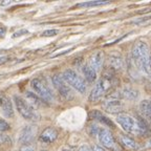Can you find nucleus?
I'll list each match as a JSON object with an SVG mask.
<instances>
[{
  "label": "nucleus",
  "instance_id": "nucleus-6",
  "mask_svg": "<svg viewBox=\"0 0 151 151\" xmlns=\"http://www.w3.org/2000/svg\"><path fill=\"white\" fill-rule=\"evenodd\" d=\"M116 122L122 126V128L125 131L129 133H134L137 134V122L134 118H132L129 114L121 113L116 116Z\"/></svg>",
  "mask_w": 151,
  "mask_h": 151
},
{
  "label": "nucleus",
  "instance_id": "nucleus-35",
  "mask_svg": "<svg viewBox=\"0 0 151 151\" xmlns=\"http://www.w3.org/2000/svg\"><path fill=\"white\" fill-rule=\"evenodd\" d=\"M148 146H151V139H150V141L148 142Z\"/></svg>",
  "mask_w": 151,
  "mask_h": 151
},
{
  "label": "nucleus",
  "instance_id": "nucleus-5",
  "mask_svg": "<svg viewBox=\"0 0 151 151\" xmlns=\"http://www.w3.org/2000/svg\"><path fill=\"white\" fill-rule=\"evenodd\" d=\"M31 86L36 92L38 97L42 99L45 102H52L54 100V94L52 93L50 89L46 86L45 83H43L40 79H34L31 82Z\"/></svg>",
  "mask_w": 151,
  "mask_h": 151
},
{
  "label": "nucleus",
  "instance_id": "nucleus-1",
  "mask_svg": "<svg viewBox=\"0 0 151 151\" xmlns=\"http://www.w3.org/2000/svg\"><path fill=\"white\" fill-rule=\"evenodd\" d=\"M132 57L137 68L147 73L151 59L150 50L147 43L144 41H137L132 48Z\"/></svg>",
  "mask_w": 151,
  "mask_h": 151
},
{
  "label": "nucleus",
  "instance_id": "nucleus-36",
  "mask_svg": "<svg viewBox=\"0 0 151 151\" xmlns=\"http://www.w3.org/2000/svg\"><path fill=\"white\" fill-rule=\"evenodd\" d=\"M62 151H68V150H65V149H63V150H62Z\"/></svg>",
  "mask_w": 151,
  "mask_h": 151
},
{
  "label": "nucleus",
  "instance_id": "nucleus-32",
  "mask_svg": "<svg viewBox=\"0 0 151 151\" xmlns=\"http://www.w3.org/2000/svg\"><path fill=\"white\" fill-rule=\"evenodd\" d=\"M79 151H93V150H91L88 146H82L79 149Z\"/></svg>",
  "mask_w": 151,
  "mask_h": 151
},
{
  "label": "nucleus",
  "instance_id": "nucleus-24",
  "mask_svg": "<svg viewBox=\"0 0 151 151\" xmlns=\"http://www.w3.org/2000/svg\"><path fill=\"white\" fill-rule=\"evenodd\" d=\"M150 21H151V17H144V18H139V20H137V21H133V24L143 25V24H146Z\"/></svg>",
  "mask_w": 151,
  "mask_h": 151
},
{
  "label": "nucleus",
  "instance_id": "nucleus-28",
  "mask_svg": "<svg viewBox=\"0 0 151 151\" xmlns=\"http://www.w3.org/2000/svg\"><path fill=\"white\" fill-rule=\"evenodd\" d=\"M19 151H35V149H34V147L29 146V145H23Z\"/></svg>",
  "mask_w": 151,
  "mask_h": 151
},
{
  "label": "nucleus",
  "instance_id": "nucleus-29",
  "mask_svg": "<svg viewBox=\"0 0 151 151\" xmlns=\"http://www.w3.org/2000/svg\"><path fill=\"white\" fill-rule=\"evenodd\" d=\"M92 150H93V151H106L105 149L103 148V147L99 146V145H94V146L92 147Z\"/></svg>",
  "mask_w": 151,
  "mask_h": 151
},
{
  "label": "nucleus",
  "instance_id": "nucleus-17",
  "mask_svg": "<svg viewBox=\"0 0 151 151\" xmlns=\"http://www.w3.org/2000/svg\"><path fill=\"white\" fill-rule=\"evenodd\" d=\"M137 134H141V135H143V137H146L148 133H150L151 131L149 130V126L144 119L137 116Z\"/></svg>",
  "mask_w": 151,
  "mask_h": 151
},
{
  "label": "nucleus",
  "instance_id": "nucleus-21",
  "mask_svg": "<svg viewBox=\"0 0 151 151\" xmlns=\"http://www.w3.org/2000/svg\"><path fill=\"white\" fill-rule=\"evenodd\" d=\"M108 1H104V0H93V1H86V2L79 3L78 6L80 7H90V6H99V5L107 4Z\"/></svg>",
  "mask_w": 151,
  "mask_h": 151
},
{
  "label": "nucleus",
  "instance_id": "nucleus-25",
  "mask_svg": "<svg viewBox=\"0 0 151 151\" xmlns=\"http://www.w3.org/2000/svg\"><path fill=\"white\" fill-rule=\"evenodd\" d=\"M58 33H59L58 29H47V31L43 32L42 36L43 37H54V36H56Z\"/></svg>",
  "mask_w": 151,
  "mask_h": 151
},
{
  "label": "nucleus",
  "instance_id": "nucleus-10",
  "mask_svg": "<svg viewBox=\"0 0 151 151\" xmlns=\"http://www.w3.org/2000/svg\"><path fill=\"white\" fill-rule=\"evenodd\" d=\"M36 134V128L33 126H26L21 130L20 134H19V142L21 144L27 145L29 144L34 139V137Z\"/></svg>",
  "mask_w": 151,
  "mask_h": 151
},
{
  "label": "nucleus",
  "instance_id": "nucleus-31",
  "mask_svg": "<svg viewBox=\"0 0 151 151\" xmlns=\"http://www.w3.org/2000/svg\"><path fill=\"white\" fill-rule=\"evenodd\" d=\"M5 33H6V29H5L4 27H0V38L4 37Z\"/></svg>",
  "mask_w": 151,
  "mask_h": 151
},
{
  "label": "nucleus",
  "instance_id": "nucleus-30",
  "mask_svg": "<svg viewBox=\"0 0 151 151\" xmlns=\"http://www.w3.org/2000/svg\"><path fill=\"white\" fill-rule=\"evenodd\" d=\"M7 59H9V57H6V56L0 57V65H2L3 63H5V62L7 61Z\"/></svg>",
  "mask_w": 151,
  "mask_h": 151
},
{
  "label": "nucleus",
  "instance_id": "nucleus-18",
  "mask_svg": "<svg viewBox=\"0 0 151 151\" xmlns=\"http://www.w3.org/2000/svg\"><path fill=\"white\" fill-rule=\"evenodd\" d=\"M139 108H141V112L143 113V116L147 119V121L151 123V101H148V100L143 101L139 105Z\"/></svg>",
  "mask_w": 151,
  "mask_h": 151
},
{
  "label": "nucleus",
  "instance_id": "nucleus-2",
  "mask_svg": "<svg viewBox=\"0 0 151 151\" xmlns=\"http://www.w3.org/2000/svg\"><path fill=\"white\" fill-rule=\"evenodd\" d=\"M112 87V81H111L110 77H106L103 76L101 78V80L99 81L96 86L93 87V89L91 90L89 94V102L91 103H97L100 100H102V98L106 94V92H108V90Z\"/></svg>",
  "mask_w": 151,
  "mask_h": 151
},
{
  "label": "nucleus",
  "instance_id": "nucleus-34",
  "mask_svg": "<svg viewBox=\"0 0 151 151\" xmlns=\"http://www.w3.org/2000/svg\"><path fill=\"white\" fill-rule=\"evenodd\" d=\"M11 3V1H9V0H4V2H1V5H6V4H9Z\"/></svg>",
  "mask_w": 151,
  "mask_h": 151
},
{
  "label": "nucleus",
  "instance_id": "nucleus-7",
  "mask_svg": "<svg viewBox=\"0 0 151 151\" xmlns=\"http://www.w3.org/2000/svg\"><path fill=\"white\" fill-rule=\"evenodd\" d=\"M52 84L55 85V87L57 88V90L59 91V93L61 94L64 99L66 100L73 99V93L71 91L70 87L67 85V83L63 79V77H61L59 75H55L52 77Z\"/></svg>",
  "mask_w": 151,
  "mask_h": 151
},
{
  "label": "nucleus",
  "instance_id": "nucleus-11",
  "mask_svg": "<svg viewBox=\"0 0 151 151\" xmlns=\"http://www.w3.org/2000/svg\"><path fill=\"white\" fill-rule=\"evenodd\" d=\"M0 109L6 118H13L14 116V108L11 100L7 97L0 94Z\"/></svg>",
  "mask_w": 151,
  "mask_h": 151
},
{
  "label": "nucleus",
  "instance_id": "nucleus-37",
  "mask_svg": "<svg viewBox=\"0 0 151 151\" xmlns=\"http://www.w3.org/2000/svg\"><path fill=\"white\" fill-rule=\"evenodd\" d=\"M42 151H46V150H42Z\"/></svg>",
  "mask_w": 151,
  "mask_h": 151
},
{
  "label": "nucleus",
  "instance_id": "nucleus-22",
  "mask_svg": "<svg viewBox=\"0 0 151 151\" xmlns=\"http://www.w3.org/2000/svg\"><path fill=\"white\" fill-rule=\"evenodd\" d=\"M26 97L31 100V101H33L34 104H36V105H40V98L38 97V96H36L35 93H32V92L27 91L26 92Z\"/></svg>",
  "mask_w": 151,
  "mask_h": 151
},
{
  "label": "nucleus",
  "instance_id": "nucleus-26",
  "mask_svg": "<svg viewBox=\"0 0 151 151\" xmlns=\"http://www.w3.org/2000/svg\"><path fill=\"white\" fill-rule=\"evenodd\" d=\"M9 139L5 134H2V132H0V144H4L6 142H9Z\"/></svg>",
  "mask_w": 151,
  "mask_h": 151
},
{
  "label": "nucleus",
  "instance_id": "nucleus-3",
  "mask_svg": "<svg viewBox=\"0 0 151 151\" xmlns=\"http://www.w3.org/2000/svg\"><path fill=\"white\" fill-rule=\"evenodd\" d=\"M14 101H15V105H16L18 112L20 113L25 120H28V121L37 120L38 114L35 111V109H34V107L32 106L31 104H28L23 98L19 97V96H15Z\"/></svg>",
  "mask_w": 151,
  "mask_h": 151
},
{
  "label": "nucleus",
  "instance_id": "nucleus-12",
  "mask_svg": "<svg viewBox=\"0 0 151 151\" xmlns=\"http://www.w3.org/2000/svg\"><path fill=\"white\" fill-rule=\"evenodd\" d=\"M104 63V54L101 50H97L90 57V63L89 65L91 66L92 68L96 71H99L102 68Z\"/></svg>",
  "mask_w": 151,
  "mask_h": 151
},
{
  "label": "nucleus",
  "instance_id": "nucleus-9",
  "mask_svg": "<svg viewBox=\"0 0 151 151\" xmlns=\"http://www.w3.org/2000/svg\"><path fill=\"white\" fill-rule=\"evenodd\" d=\"M99 139L100 143L103 145L104 147H106L107 149H113L116 144H114V139L111 134V132L108 129H101L99 132Z\"/></svg>",
  "mask_w": 151,
  "mask_h": 151
},
{
  "label": "nucleus",
  "instance_id": "nucleus-23",
  "mask_svg": "<svg viewBox=\"0 0 151 151\" xmlns=\"http://www.w3.org/2000/svg\"><path fill=\"white\" fill-rule=\"evenodd\" d=\"M9 129H11V126H9V123L3 120V119H0V132L7 131Z\"/></svg>",
  "mask_w": 151,
  "mask_h": 151
},
{
  "label": "nucleus",
  "instance_id": "nucleus-19",
  "mask_svg": "<svg viewBox=\"0 0 151 151\" xmlns=\"http://www.w3.org/2000/svg\"><path fill=\"white\" fill-rule=\"evenodd\" d=\"M109 63H110V66L113 69H121L123 67V58L120 56V55H111L110 58H109Z\"/></svg>",
  "mask_w": 151,
  "mask_h": 151
},
{
  "label": "nucleus",
  "instance_id": "nucleus-27",
  "mask_svg": "<svg viewBox=\"0 0 151 151\" xmlns=\"http://www.w3.org/2000/svg\"><path fill=\"white\" fill-rule=\"evenodd\" d=\"M28 32L26 31V29H20V31L16 32V33H14V35H13V38H16V37H20V36L24 35V34H27Z\"/></svg>",
  "mask_w": 151,
  "mask_h": 151
},
{
  "label": "nucleus",
  "instance_id": "nucleus-15",
  "mask_svg": "<svg viewBox=\"0 0 151 151\" xmlns=\"http://www.w3.org/2000/svg\"><path fill=\"white\" fill-rule=\"evenodd\" d=\"M90 116H91L92 119H94V120H97V121H99V122L103 123L104 125H106L107 127L114 128V125H113V123L111 122V121L109 120L108 118L104 116L101 112H99V111H97V110L92 111V112L90 113Z\"/></svg>",
  "mask_w": 151,
  "mask_h": 151
},
{
  "label": "nucleus",
  "instance_id": "nucleus-33",
  "mask_svg": "<svg viewBox=\"0 0 151 151\" xmlns=\"http://www.w3.org/2000/svg\"><path fill=\"white\" fill-rule=\"evenodd\" d=\"M147 73H148L149 77L151 78V59H150V63H149V67H148V71H147Z\"/></svg>",
  "mask_w": 151,
  "mask_h": 151
},
{
  "label": "nucleus",
  "instance_id": "nucleus-20",
  "mask_svg": "<svg viewBox=\"0 0 151 151\" xmlns=\"http://www.w3.org/2000/svg\"><path fill=\"white\" fill-rule=\"evenodd\" d=\"M139 96L137 90L131 89V88H125L122 91V97L125 98L127 100H135Z\"/></svg>",
  "mask_w": 151,
  "mask_h": 151
},
{
  "label": "nucleus",
  "instance_id": "nucleus-4",
  "mask_svg": "<svg viewBox=\"0 0 151 151\" xmlns=\"http://www.w3.org/2000/svg\"><path fill=\"white\" fill-rule=\"evenodd\" d=\"M62 77H63V79L67 84H69L76 90H78L80 93H85L86 92V85H85L84 80L75 70L66 69L63 73Z\"/></svg>",
  "mask_w": 151,
  "mask_h": 151
},
{
  "label": "nucleus",
  "instance_id": "nucleus-13",
  "mask_svg": "<svg viewBox=\"0 0 151 151\" xmlns=\"http://www.w3.org/2000/svg\"><path fill=\"white\" fill-rule=\"evenodd\" d=\"M57 137H58V131L52 127L46 128L40 135V139L45 144H50L56 141Z\"/></svg>",
  "mask_w": 151,
  "mask_h": 151
},
{
  "label": "nucleus",
  "instance_id": "nucleus-8",
  "mask_svg": "<svg viewBox=\"0 0 151 151\" xmlns=\"http://www.w3.org/2000/svg\"><path fill=\"white\" fill-rule=\"evenodd\" d=\"M103 108L106 112L109 113H120L124 109V105L122 102L116 98L114 94H110L107 97V99L104 101Z\"/></svg>",
  "mask_w": 151,
  "mask_h": 151
},
{
  "label": "nucleus",
  "instance_id": "nucleus-14",
  "mask_svg": "<svg viewBox=\"0 0 151 151\" xmlns=\"http://www.w3.org/2000/svg\"><path fill=\"white\" fill-rule=\"evenodd\" d=\"M82 70H83V75H84L85 79H86L88 82L92 83L96 81V79H97V71L94 70L89 64H86V65L83 66Z\"/></svg>",
  "mask_w": 151,
  "mask_h": 151
},
{
  "label": "nucleus",
  "instance_id": "nucleus-16",
  "mask_svg": "<svg viewBox=\"0 0 151 151\" xmlns=\"http://www.w3.org/2000/svg\"><path fill=\"white\" fill-rule=\"evenodd\" d=\"M119 139H120V143L127 149H137V144L135 143V141L133 139H131L128 135H123L120 134L119 137Z\"/></svg>",
  "mask_w": 151,
  "mask_h": 151
}]
</instances>
